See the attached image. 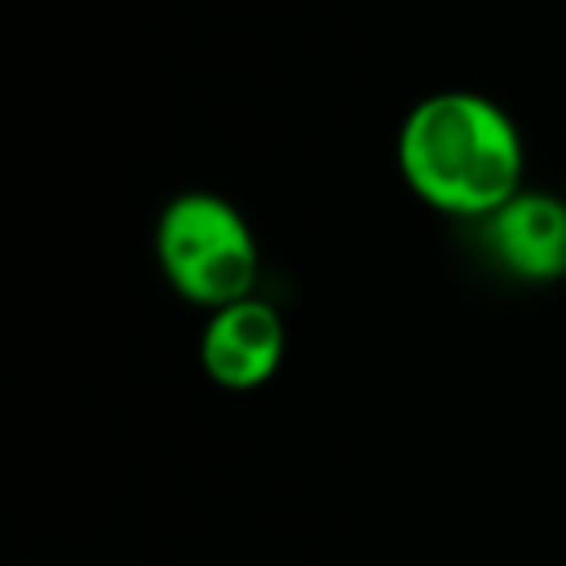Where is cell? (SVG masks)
Listing matches in <instances>:
<instances>
[{
	"label": "cell",
	"mask_w": 566,
	"mask_h": 566,
	"mask_svg": "<svg viewBox=\"0 0 566 566\" xmlns=\"http://www.w3.org/2000/svg\"><path fill=\"white\" fill-rule=\"evenodd\" d=\"M517 124L482 93L447 88L416 102L398 128V172L416 199L451 217H491L522 190Z\"/></svg>",
	"instance_id": "obj_1"
},
{
	"label": "cell",
	"mask_w": 566,
	"mask_h": 566,
	"mask_svg": "<svg viewBox=\"0 0 566 566\" xmlns=\"http://www.w3.org/2000/svg\"><path fill=\"white\" fill-rule=\"evenodd\" d=\"M155 256L164 279L190 305L226 310L256 287V234L234 203L208 190L177 195L155 226Z\"/></svg>",
	"instance_id": "obj_2"
},
{
	"label": "cell",
	"mask_w": 566,
	"mask_h": 566,
	"mask_svg": "<svg viewBox=\"0 0 566 566\" xmlns=\"http://www.w3.org/2000/svg\"><path fill=\"white\" fill-rule=\"evenodd\" d=\"M283 318L270 301L248 296L226 310H212L199 336V363L221 389H256L283 363Z\"/></svg>",
	"instance_id": "obj_3"
},
{
	"label": "cell",
	"mask_w": 566,
	"mask_h": 566,
	"mask_svg": "<svg viewBox=\"0 0 566 566\" xmlns=\"http://www.w3.org/2000/svg\"><path fill=\"white\" fill-rule=\"evenodd\" d=\"M486 248L522 283H553L566 274V203L544 190H517L486 217Z\"/></svg>",
	"instance_id": "obj_4"
}]
</instances>
